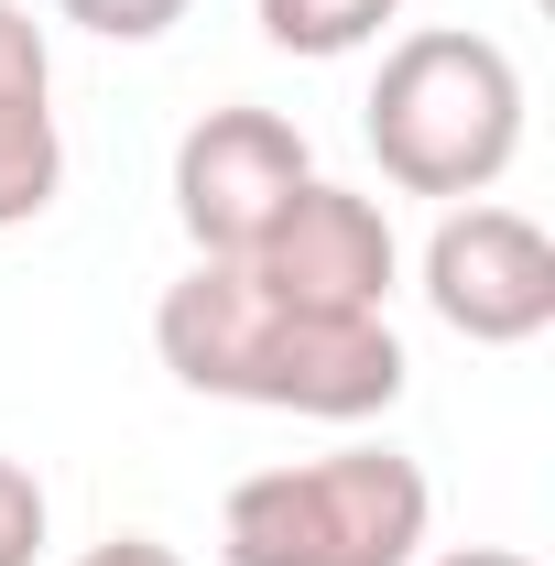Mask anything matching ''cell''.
I'll list each match as a JSON object with an SVG mask.
<instances>
[{"instance_id": "6da1fadb", "label": "cell", "mask_w": 555, "mask_h": 566, "mask_svg": "<svg viewBox=\"0 0 555 566\" xmlns=\"http://www.w3.org/2000/svg\"><path fill=\"white\" fill-rule=\"evenodd\" d=\"M153 359L251 415H305V424H370L404 403L415 359L392 338V316H305L273 305L240 262H186L153 305Z\"/></svg>"}, {"instance_id": "3957f363", "label": "cell", "mask_w": 555, "mask_h": 566, "mask_svg": "<svg viewBox=\"0 0 555 566\" xmlns=\"http://www.w3.org/2000/svg\"><path fill=\"white\" fill-rule=\"evenodd\" d=\"M436 491L404 447H327L251 469L218 501V556L229 566H425Z\"/></svg>"}, {"instance_id": "8fae6325", "label": "cell", "mask_w": 555, "mask_h": 566, "mask_svg": "<svg viewBox=\"0 0 555 566\" xmlns=\"http://www.w3.org/2000/svg\"><path fill=\"white\" fill-rule=\"evenodd\" d=\"M76 566H186L175 545H153V534H109V545H87Z\"/></svg>"}, {"instance_id": "7c38bea8", "label": "cell", "mask_w": 555, "mask_h": 566, "mask_svg": "<svg viewBox=\"0 0 555 566\" xmlns=\"http://www.w3.org/2000/svg\"><path fill=\"white\" fill-rule=\"evenodd\" d=\"M436 566H534V556H523V545H447Z\"/></svg>"}, {"instance_id": "277c9868", "label": "cell", "mask_w": 555, "mask_h": 566, "mask_svg": "<svg viewBox=\"0 0 555 566\" xmlns=\"http://www.w3.org/2000/svg\"><path fill=\"white\" fill-rule=\"evenodd\" d=\"M305 186H316L305 132L283 109H251V98L186 120V142H175V229L197 240V262H240Z\"/></svg>"}, {"instance_id": "9c48e42d", "label": "cell", "mask_w": 555, "mask_h": 566, "mask_svg": "<svg viewBox=\"0 0 555 566\" xmlns=\"http://www.w3.org/2000/svg\"><path fill=\"white\" fill-rule=\"evenodd\" d=\"M197 0H55V22L76 33H98V44H153V33H175Z\"/></svg>"}, {"instance_id": "5b68a950", "label": "cell", "mask_w": 555, "mask_h": 566, "mask_svg": "<svg viewBox=\"0 0 555 566\" xmlns=\"http://www.w3.org/2000/svg\"><path fill=\"white\" fill-rule=\"evenodd\" d=\"M415 273H425V305H436L469 349H534L555 327V240L523 208H501V197L447 208Z\"/></svg>"}, {"instance_id": "52a82bcc", "label": "cell", "mask_w": 555, "mask_h": 566, "mask_svg": "<svg viewBox=\"0 0 555 566\" xmlns=\"http://www.w3.org/2000/svg\"><path fill=\"white\" fill-rule=\"evenodd\" d=\"M66 197V120H55V44L22 0H0V229Z\"/></svg>"}, {"instance_id": "ba28073f", "label": "cell", "mask_w": 555, "mask_h": 566, "mask_svg": "<svg viewBox=\"0 0 555 566\" xmlns=\"http://www.w3.org/2000/svg\"><path fill=\"white\" fill-rule=\"evenodd\" d=\"M251 22H262V44H273V55L338 66V55L381 44V33L404 22V0H251Z\"/></svg>"}, {"instance_id": "30bf717a", "label": "cell", "mask_w": 555, "mask_h": 566, "mask_svg": "<svg viewBox=\"0 0 555 566\" xmlns=\"http://www.w3.org/2000/svg\"><path fill=\"white\" fill-rule=\"evenodd\" d=\"M44 534H55L44 480H33L22 458H0V566H33V556H44Z\"/></svg>"}, {"instance_id": "8992f818", "label": "cell", "mask_w": 555, "mask_h": 566, "mask_svg": "<svg viewBox=\"0 0 555 566\" xmlns=\"http://www.w3.org/2000/svg\"><path fill=\"white\" fill-rule=\"evenodd\" d=\"M240 273L262 283L273 305H305V316H381L392 283H404V240H392L381 197L316 175V186L240 251Z\"/></svg>"}, {"instance_id": "7a4b0ae2", "label": "cell", "mask_w": 555, "mask_h": 566, "mask_svg": "<svg viewBox=\"0 0 555 566\" xmlns=\"http://www.w3.org/2000/svg\"><path fill=\"white\" fill-rule=\"evenodd\" d=\"M359 132H370L381 175L404 197L469 208L523 153V66L490 33H469V22H425V33H404L381 55L370 98H359Z\"/></svg>"}]
</instances>
